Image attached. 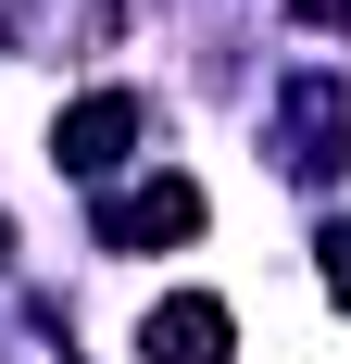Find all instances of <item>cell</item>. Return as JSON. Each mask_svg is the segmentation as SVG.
I'll use <instances>...</instances> for the list:
<instances>
[{"mask_svg": "<svg viewBox=\"0 0 351 364\" xmlns=\"http://www.w3.org/2000/svg\"><path fill=\"white\" fill-rule=\"evenodd\" d=\"M101 239L113 252H176V239H201V188L188 176H139L126 201H101Z\"/></svg>", "mask_w": 351, "mask_h": 364, "instance_id": "1", "label": "cell"}, {"mask_svg": "<svg viewBox=\"0 0 351 364\" xmlns=\"http://www.w3.org/2000/svg\"><path fill=\"white\" fill-rule=\"evenodd\" d=\"M126 139H139V101H126V88H88V101L50 126V164H63V176H113Z\"/></svg>", "mask_w": 351, "mask_h": 364, "instance_id": "2", "label": "cell"}, {"mask_svg": "<svg viewBox=\"0 0 351 364\" xmlns=\"http://www.w3.org/2000/svg\"><path fill=\"white\" fill-rule=\"evenodd\" d=\"M339 164H351V113H339V88H326V75H288V176L326 188Z\"/></svg>", "mask_w": 351, "mask_h": 364, "instance_id": "3", "label": "cell"}, {"mask_svg": "<svg viewBox=\"0 0 351 364\" xmlns=\"http://www.w3.org/2000/svg\"><path fill=\"white\" fill-rule=\"evenodd\" d=\"M226 339H239V327H226V301H213V289H176V301H151L139 352H151V364H226Z\"/></svg>", "mask_w": 351, "mask_h": 364, "instance_id": "4", "label": "cell"}, {"mask_svg": "<svg viewBox=\"0 0 351 364\" xmlns=\"http://www.w3.org/2000/svg\"><path fill=\"white\" fill-rule=\"evenodd\" d=\"M314 252H326V264H314V277H326V301H351V214H339V226H326Z\"/></svg>", "mask_w": 351, "mask_h": 364, "instance_id": "5", "label": "cell"}, {"mask_svg": "<svg viewBox=\"0 0 351 364\" xmlns=\"http://www.w3.org/2000/svg\"><path fill=\"white\" fill-rule=\"evenodd\" d=\"M301 26H339L351 38V0H301Z\"/></svg>", "mask_w": 351, "mask_h": 364, "instance_id": "6", "label": "cell"}, {"mask_svg": "<svg viewBox=\"0 0 351 364\" xmlns=\"http://www.w3.org/2000/svg\"><path fill=\"white\" fill-rule=\"evenodd\" d=\"M0 252H13V226H0Z\"/></svg>", "mask_w": 351, "mask_h": 364, "instance_id": "7", "label": "cell"}]
</instances>
